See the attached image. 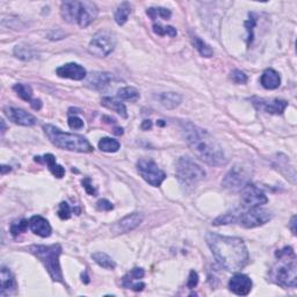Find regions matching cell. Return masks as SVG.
<instances>
[{"mask_svg":"<svg viewBox=\"0 0 297 297\" xmlns=\"http://www.w3.org/2000/svg\"><path fill=\"white\" fill-rule=\"evenodd\" d=\"M205 239L216 261L226 271H241L248 263L250 254L246 245L241 238L208 232Z\"/></svg>","mask_w":297,"mask_h":297,"instance_id":"obj_1","label":"cell"},{"mask_svg":"<svg viewBox=\"0 0 297 297\" xmlns=\"http://www.w3.org/2000/svg\"><path fill=\"white\" fill-rule=\"evenodd\" d=\"M181 131L187 145L202 162L216 167L228 163L223 148L207 130L200 128L192 122H183Z\"/></svg>","mask_w":297,"mask_h":297,"instance_id":"obj_2","label":"cell"},{"mask_svg":"<svg viewBox=\"0 0 297 297\" xmlns=\"http://www.w3.org/2000/svg\"><path fill=\"white\" fill-rule=\"evenodd\" d=\"M277 258V265L269 273L271 280L282 288H295L297 284V265L293 247L286 246L282 250H278Z\"/></svg>","mask_w":297,"mask_h":297,"instance_id":"obj_3","label":"cell"},{"mask_svg":"<svg viewBox=\"0 0 297 297\" xmlns=\"http://www.w3.org/2000/svg\"><path fill=\"white\" fill-rule=\"evenodd\" d=\"M43 131L51 143L62 150L80 153H90L94 150V148L92 147V144L86 137L78 134L64 132L53 124H45L43 127Z\"/></svg>","mask_w":297,"mask_h":297,"instance_id":"obj_4","label":"cell"},{"mask_svg":"<svg viewBox=\"0 0 297 297\" xmlns=\"http://www.w3.org/2000/svg\"><path fill=\"white\" fill-rule=\"evenodd\" d=\"M99 8L92 1H64L60 5V15L66 22L77 23L86 28L96 19Z\"/></svg>","mask_w":297,"mask_h":297,"instance_id":"obj_5","label":"cell"},{"mask_svg":"<svg viewBox=\"0 0 297 297\" xmlns=\"http://www.w3.org/2000/svg\"><path fill=\"white\" fill-rule=\"evenodd\" d=\"M28 251L43 263L53 281L64 283L62 268H60L59 263V257L63 252L62 245H32V246L28 247Z\"/></svg>","mask_w":297,"mask_h":297,"instance_id":"obj_6","label":"cell"},{"mask_svg":"<svg viewBox=\"0 0 297 297\" xmlns=\"http://www.w3.org/2000/svg\"><path fill=\"white\" fill-rule=\"evenodd\" d=\"M177 177L185 186H195L205 178V171L189 157H181L177 162Z\"/></svg>","mask_w":297,"mask_h":297,"instance_id":"obj_7","label":"cell"},{"mask_svg":"<svg viewBox=\"0 0 297 297\" xmlns=\"http://www.w3.org/2000/svg\"><path fill=\"white\" fill-rule=\"evenodd\" d=\"M116 47V37L109 30H100L91 38L89 44L90 54L100 58L107 57L113 53Z\"/></svg>","mask_w":297,"mask_h":297,"instance_id":"obj_8","label":"cell"},{"mask_svg":"<svg viewBox=\"0 0 297 297\" xmlns=\"http://www.w3.org/2000/svg\"><path fill=\"white\" fill-rule=\"evenodd\" d=\"M251 173L247 167L237 164L230 169L222 180V186L230 190H241L250 181Z\"/></svg>","mask_w":297,"mask_h":297,"instance_id":"obj_9","label":"cell"},{"mask_svg":"<svg viewBox=\"0 0 297 297\" xmlns=\"http://www.w3.org/2000/svg\"><path fill=\"white\" fill-rule=\"evenodd\" d=\"M137 171L139 175L153 187H159L166 178L165 172L151 159H139L137 162Z\"/></svg>","mask_w":297,"mask_h":297,"instance_id":"obj_10","label":"cell"},{"mask_svg":"<svg viewBox=\"0 0 297 297\" xmlns=\"http://www.w3.org/2000/svg\"><path fill=\"white\" fill-rule=\"evenodd\" d=\"M272 218L271 211L266 210V209L260 207H253L246 213L241 214L239 217V224L246 229H253L261 226L263 224L269 222Z\"/></svg>","mask_w":297,"mask_h":297,"instance_id":"obj_11","label":"cell"},{"mask_svg":"<svg viewBox=\"0 0 297 297\" xmlns=\"http://www.w3.org/2000/svg\"><path fill=\"white\" fill-rule=\"evenodd\" d=\"M241 201L246 207H260L268 202L267 196L261 189L258 188L256 185L248 183L246 186L241 189Z\"/></svg>","mask_w":297,"mask_h":297,"instance_id":"obj_12","label":"cell"},{"mask_svg":"<svg viewBox=\"0 0 297 297\" xmlns=\"http://www.w3.org/2000/svg\"><path fill=\"white\" fill-rule=\"evenodd\" d=\"M144 216L141 213H132L127 215L123 218H121L117 223H115L111 226V232L114 235H122V233H127L135 230L137 226L141 225V223L143 222Z\"/></svg>","mask_w":297,"mask_h":297,"instance_id":"obj_13","label":"cell"},{"mask_svg":"<svg viewBox=\"0 0 297 297\" xmlns=\"http://www.w3.org/2000/svg\"><path fill=\"white\" fill-rule=\"evenodd\" d=\"M4 113L7 119L18 126L22 127H32L37 122L34 115H32L28 111H23V109L15 108V107H6L4 108Z\"/></svg>","mask_w":297,"mask_h":297,"instance_id":"obj_14","label":"cell"},{"mask_svg":"<svg viewBox=\"0 0 297 297\" xmlns=\"http://www.w3.org/2000/svg\"><path fill=\"white\" fill-rule=\"evenodd\" d=\"M253 287V282L247 275L241 273H236L229 281L230 292L239 296H246L251 293Z\"/></svg>","mask_w":297,"mask_h":297,"instance_id":"obj_15","label":"cell"},{"mask_svg":"<svg viewBox=\"0 0 297 297\" xmlns=\"http://www.w3.org/2000/svg\"><path fill=\"white\" fill-rule=\"evenodd\" d=\"M253 105L260 111L273 115H282L288 107L286 100L280 99H253Z\"/></svg>","mask_w":297,"mask_h":297,"instance_id":"obj_16","label":"cell"},{"mask_svg":"<svg viewBox=\"0 0 297 297\" xmlns=\"http://www.w3.org/2000/svg\"><path fill=\"white\" fill-rule=\"evenodd\" d=\"M56 74L60 78L72 80H83L87 77V71L84 66L77 63H68L56 69Z\"/></svg>","mask_w":297,"mask_h":297,"instance_id":"obj_17","label":"cell"},{"mask_svg":"<svg viewBox=\"0 0 297 297\" xmlns=\"http://www.w3.org/2000/svg\"><path fill=\"white\" fill-rule=\"evenodd\" d=\"M0 296H10L17 294V281H15L13 273H12L7 267H1L0 271Z\"/></svg>","mask_w":297,"mask_h":297,"instance_id":"obj_18","label":"cell"},{"mask_svg":"<svg viewBox=\"0 0 297 297\" xmlns=\"http://www.w3.org/2000/svg\"><path fill=\"white\" fill-rule=\"evenodd\" d=\"M113 75L108 72H92L86 77V86L91 90L101 91L111 84Z\"/></svg>","mask_w":297,"mask_h":297,"instance_id":"obj_19","label":"cell"},{"mask_svg":"<svg viewBox=\"0 0 297 297\" xmlns=\"http://www.w3.org/2000/svg\"><path fill=\"white\" fill-rule=\"evenodd\" d=\"M29 228L33 233L40 236L42 238L49 237L51 232H53L50 223L44 217L40 216V215H35V216L30 217Z\"/></svg>","mask_w":297,"mask_h":297,"instance_id":"obj_20","label":"cell"},{"mask_svg":"<svg viewBox=\"0 0 297 297\" xmlns=\"http://www.w3.org/2000/svg\"><path fill=\"white\" fill-rule=\"evenodd\" d=\"M260 84L266 90H277L281 85V77L275 70L266 69L260 78Z\"/></svg>","mask_w":297,"mask_h":297,"instance_id":"obj_21","label":"cell"},{"mask_svg":"<svg viewBox=\"0 0 297 297\" xmlns=\"http://www.w3.org/2000/svg\"><path fill=\"white\" fill-rule=\"evenodd\" d=\"M35 162L47 164L48 168H49V171L56 178L62 179L65 175L64 167H63L62 165H59V164L56 163V158H55L54 154L47 153V154H44L43 157H35Z\"/></svg>","mask_w":297,"mask_h":297,"instance_id":"obj_22","label":"cell"},{"mask_svg":"<svg viewBox=\"0 0 297 297\" xmlns=\"http://www.w3.org/2000/svg\"><path fill=\"white\" fill-rule=\"evenodd\" d=\"M159 104L166 109H174L183 102V96L175 92H164L157 95Z\"/></svg>","mask_w":297,"mask_h":297,"instance_id":"obj_23","label":"cell"},{"mask_svg":"<svg viewBox=\"0 0 297 297\" xmlns=\"http://www.w3.org/2000/svg\"><path fill=\"white\" fill-rule=\"evenodd\" d=\"M101 105L104 106V107L115 111V113H117L121 117H123V119H127V117H128V111H127L126 105H124L123 102L117 101L116 99L105 96V98L101 99Z\"/></svg>","mask_w":297,"mask_h":297,"instance_id":"obj_24","label":"cell"},{"mask_svg":"<svg viewBox=\"0 0 297 297\" xmlns=\"http://www.w3.org/2000/svg\"><path fill=\"white\" fill-rule=\"evenodd\" d=\"M131 13V5L128 1H123L117 6L116 11H115L114 19L115 22L119 26H123L129 19V15Z\"/></svg>","mask_w":297,"mask_h":297,"instance_id":"obj_25","label":"cell"},{"mask_svg":"<svg viewBox=\"0 0 297 297\" xmlns=\"http://www.w3.org/2000/svg\"><path fill=\"white\" fill-rule=\"evenodd\" d=\"M14 56L17 57V58H19L21 60H32L34 59L36 56H37V54H36V51L33 49L32 47L28 44L25 43H21L15 45L14 48Z\"/></svg>","mask_w":297,"mask_h":297,"instance_id":"obj_26","label":"cell"},{"mask_svg":"<svg viewBox=\"0 0 297 297\" xmlns=\"http://www.w3.org/2000/svg\"><path fill=\"white\" fill-rule=\"evenodd\" d=\"M145 275V272L143 268H134L131 271L127 273L122 278V286L127 289H130V287L132 286V283H135V281H139L141 278H143Z\"/></svg>","mask_w":297,"mask_h":297,"instance_id":"obj_27","label":"cell"},{"mask_svg":"<svg viewBox=\"0 0 297 297\" xmlns=\"http://www.w3.org/2000/svg\"><path fill=\"white\" fill-rule=\"evenodd\" d=\"M192 43L194 45V48L199 51L202 57H207V58H209V57H211L214 55V51L211 49L210 45H209L207 42L203 41L201 37H199V36L196 35L192 36Z\"/></svg>","mask_w":297,"mask_h":297,"instance_id":"obj_28","label":"cell"},{"mask_svg":"<svg viewBox=\"0 0 297 297\" xmlns=\"http://www.w3.org/2000/svg\"><path fill=\"white\" fill-rule=\"evenodd\" d=\"M92 259L98 263L100 267L109 269V271H113V269L116 267V263L111 257L108 256L107 253L104 252H96L92 254Z\"/></svg>","mask_w":297,"mask_h":297,"instance_id":"obj_29","label":"cell"},{"mask_svg":"<svg viewBox=\"0 0 297 297\" xmlns=\"http://www.w3.org/2000/svg\"><path fill=\"white\" fill-rule=\"evenodd\" d=\"M98 147L100 150L104 151V152L113 153V152H117V151L120 150L121 144L119 141H116V139L111 137H104L100 139Z\"/></svg>","mask_w":297,"mask_h":297,"instance_id":"obj_30","label":"cell"},{"mask_svg":"<svg viewBox=\"0 0 297 297\" xmlns=\"http://www.w3.org/2000/svg\"><path fill=\"white\" fill-rule=\"evenodd\" d=\"M13 91L17 93L18 96L27 102H32L33 100V90L29 85L25 84H15L13 86Z\"/></svg>","mask_w":297,"mask_h":297,"instance_id":"obj_31","label":"cell"},{"mask_svg":"<svg viewBox=\"0 0 297 297\" xmlns=\"http://www.w3.org/2000/svg\"><path fill=\"white\" fill-rule=\"evenodd\" d=\"M239 217H241V213H238V211L226 213V214L221 215V216H218L216 220L214 221L213 224L214 225H228V224L238 222Z\"/></svg>","mask_w":297,"mask_h":297,"instance_id":"obj_32","label":"cell"},{"mask_svg":"<svg viewBox=\"0 0 297 297\" xmlns=\"http://www.w3.org/2000/svg\"><path fill=\"white\" fill-rule=\"evenodd\" d=\"M258 22V14L256 13H250L248 14V20L245 21V27H246L247 30V45L250 47L251 44H252L253 42V37H254V27L257 26Z\"/></svg>","mask_w":297,"mask_h":297,"instance_id":"obj_33","label":"cell"},{"mask_svg":"<svg viewBox=\"0 0 297 297\" xmlns=\"http://www.w3.org/2000/svg\"><path fill=\"white\" fill-rule=\"evenodd\" d=\"M117 96H119L121 100L135 101V100H137L139 98V92L135 89V87L127 86V87H122V89L117 91Z\"/></svg>","mask_w":297,"mask_h":297,"instance_id":"obj_34","label":"cell"},{"mask_svg":"<svg viewBox=\"0 0 297 297\" xmlns=\"http://www.w3.org/2000/svg\"><path fill=\"white\" fill-rule=\"evenodd\" d=\"M147 14H148V17H150L152 20L157 19V17H160V18H163V19L167 20V19H169V18H171L172 12L169 11L168 8H164V7H151V8H148V10H147Z\"/></svg>","mask_w":297,"mask_h":297,"instance_id":"obj_35","label":"cell"},{"mask_svg":"<svg viewBox=\"0 0 297 297\" xmlns=\"http://www.w3.org/2000/svg\"><path fill=\"white\" fill-rule=\"evenodd\" d=\"M153 32L156 33L157 35L159 36H165L168 35L171 36V37H174V36H177V29L174 28V27L172 26H162L160 23H154L152 27Z\"/></svg>","mask_w":297,"mask_h":297,"instance_id":"obj_36","label":"cell"},{"mask_svg":"<svg viewBox=\"0 0 297 297\" xmlns=\"http://www.w3.org/2000/svg\"><path fill=\"white\" fill-rule=\"evenodd\" d=\"M28 226H29V221H27V220L17 221V222L12 223L11 233L14 236V237H17V236H19L20 233L26 232L27 229H28Z\"/></svg>","mask_w":297,"mask_h":297,"instance_id":"obj_37","label":"cell"},{"mask_svg":"<svg viewBox=\"0 0 297 297\" xmlns=\"http://www.w3.org/2000/svg\"><path fill=\"white\" fill-rule=\"evenodd\" d=\"M230 78H231V80L233 81V83L238 84V85L246 84L248 80L247 75L245 74L243 71H241V70H233V71L231 72V75H230Z\"/></svg>","mask_w":297,"mask_h":297,"instance_id":"obj_38","label":"cell"},{"mask_svg":"<svg viewBox=\"0 0 297 297\" xmlns=\"http://www.w3.org/2000/svg\"><path fill=\"white\" fill-rule=\"evenodd\" d=\"M71 213H72V209L70 208L68 202L60 203L58 208V216L60 220H64V221L69 220V218L71 217Z\"/></svg>","mask_w":297,"mask_h":297,"instance_id":"obj_39","label":"cell"},{"mask_svg":"<svg viewBox=\"0 0 297 297\" xmlns=\"http://www.w3.org/2000/svg\"><path fill=\"white\" fill-rule=\"evenodd\" d=\"M69 127L71 129H81L84 128V121L78 116H70L69 117Z\"/></svg>","mask_w":297,"mask_h":297,"instance_id":"obj_40","label":"cell"},{"mask_svg":"<svg viewBox=\"0 0 297 297\" xmlns=\"http://www.w3.org/2000/svg\"><path fill=\"white\" fill-rule=\"evenodd\" d=\"M198 283H199V274L195 271H190L188 281H187V287H188L189 289H193V288L198 286Z\"/></svg>","mask_w":297,"mask_h":297,"instance_id":"obj_41","label":"cell"},{"mask_svg":"<svg viewBox=\"0 0 297 297\" xmlns=\"http://www.w3.org/2000/svg\"><path fill=\"white\" fill-rule=\"evenodd\" d=\"M81 184H83V187L85 188V190L87 192V194H90V195H92V196L96 195V193H98V192H96V189L92 186V183H91L90 178H85L84 180L81 181Z\"/></svg>","mask_w":297,"mask_h":297,"instance_id":"obj_42","label":"cell"},{"mask_svg":"<svg viewBox=\"0 0 297 297\" xmlns=\"http://www.w3.org/2000/svg\"><path fill=\"white\" fill-rule=\"evenodd\" d=\"M96 208H98L100 211H109L114 208V205L111 204V202H109L108 200L102 199L96 203Z\"/></svg>","mask_w":297,"mask_h":297,"instance_id":"obj_43","label":"cell"},{"mask_svg":"<svg viewBox=\"0 0 297 297\" xmlns=\"http://www.w3.org/2000/svg\"><path fill=\"white\" fill-rule=\"evenodd\" d=\"M144 288H145V284L143 282H139V281H138V282L132 283V286L130 287V289L135 290V292H142Z\"/></svg>","mask_w":297,"mask_h":297,"instance_id":"obj_44","label":"cell"},{"mask_svg":"<svg viewBox=\"0 0 297 297\" xmlns=\"http://www.w3.org/2000/svg\"><path fill=\"white\" fill-rule=\"evenodd\" d=\"M30 106H32V108L35 109V111H40L42 108V101L40 99H34L30 102Z\"/></svg>","mask_w":297,"mask_h":297,"instance_id":"obj_45","label":"cell"},{"mask_svg":"<svg viewBox=\"0 0 297 297\" xmlns=\"http://www.w3.org/2000/svg\"><path fill=\"white\" fill-rule=\"evenodd\" d=\"M141 128L143 130H150L152 128V122H151L150 120H144L143 123H142Z\"/></svg>","mask_w":297,"mask_h":297,"instance_id":"obj_46","label":"cell"},{"mask_svg":"<svg viewBox=\"0 0 297 297\" xmlns=\"http://www.w3.org/2000/svg\"><path fill=\"white\" fill-rule=\"evenodd\" d=\"M290 230H292L293 235H296V216L292 217V221H290Z\"/></svg>","mask_w":297,"mask_h":297,"instance_id":"obj_47","label":"cell"},{"mask_svg":"<svg viewBox=\"0 0 297 297\" xmlns=\"http://www.w3.org/2000/svg\"><path fill=\"white\" fill-rule=\"evenodd\" d=\"M12 168L10 167V166H6V165H1V167H0V172H1V174L4 175L7 173V172H11Z\"/></svg>","mask_w":297,"mask_h":297,"instance_id":"obj_48","label":"cell"},{"mask_svg":"<svg viewBox=\"0 0 297 297\" xmlns=\"http://www.w3.org/2000/svg\"><path fill=\"white\" fill-rule=\"evenodd\" d=\"M114 134L115 135H122L123 134V129L122 128H115Z\"/></svg>","mask_w":297,"mask_h":297,"instance_id":"obj_49","label":"cell"},{"mask_svg":"<svg viewBox=\"0 0 297 297\" xmlns=\"http://www.w3.org/2000/svg\"><path fill=\"white\" fill-rule=\"evenodd\" d=\"M81 278H83V281L85 283H89L90 282V280H89V277H87V273L85 272V277H84V274H81Z\"/></svg>","mask_w":297,"mask_h":297,"instance_id":"obj_50","label":"cell"},{"mask_svg":"<svg viewBox=\"0 0 297 297\" xmlns=\"http://www.w3.org/2000/svg\"><path fill=\"white\" fill-rule=\"evenodd\" d=\"M0 121H1V127H2V128H1V132H2V134H5V131H6V124H5V121H4V120H0Z\"/></svg>","mask_w":297,"mask_h":297,"instance_id":"obj_51","label":"cell"},{"mask_svg":"<svg viewBox=\"0 0 297 297\" xmlns=\"http://www.w3.org/2000/svg\"><path fill=\"white\" fill-rule=\"evenodd\" d=\"M157 124H159V126H164L165 123L163 122V120H159V122H157Z\"/></svg>","mask_w":297,"mask_h":297,"instance_id":"obj_52","label":"cell"}]
</instances>
